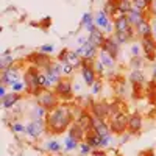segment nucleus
<instances>
[{
	"mask_svg": "<svg viewBox=\"0 0 156 156\" xmlns=\"http://www.w3.org/2000/svg\"><path fill=\"white\" fill-rule=\"evenodd\" d=\"M25 131L28 133V136H31L33 139H36L37 136H41V133L44 131V123L41 119H36L34 122L28 123L27 126H25Z\"/></svg>",
	"mask_w": 156,
	"mask_h": 156,
	"instance_id": "4468645a",
	"label": "nucleus"
},
{
	"mask_svg": "<svg viewBox=\"0 0 156 156\" xmlns=\"http://www.w3.org/2000/svg\"><path fill=\"white\" fill-rule=\"evenodd\" d=\"M119 42L115 41L114 37H106L105 42H103V45L100 47V50L106 51L108 55H111L114 59H117V55H119Z\"/></svg>",
	"mask_w": 156,
	"mask_h": 156,
	"instance_id": "9b49d317",
	"label": "nucleus"
},
{
	"mask_svg": "<svg viewBox=\"0 0 156 156\" xmlns=\"http://www.w3.org/2000/svg\"><path fill=\"white\" fill-rule=\"evenodd\" d=\"M76 147H78V140H75L73 137L67 136V137H66V150L70 151V150H75Z\"/></svg>",
	"mask_w": 156,
	"mask_h": 156,
	"instance_id": "473e14b6",
	"label": "nucleus"
},
{
	"mask_svg": "<svg viewBox=\"0 0 156 156\" xmlns=\"http://www.w3.org/2000/svg\"><path fill=\"white\" fill-rule=\"evenodd\" d=\"M11 86H12V92H17V94H20L22 90H27V86H25V83H22V81H16Z\"/></svg>",
	"mask_w": 156,
	"mask_h": 156,
	"instance_id": "72a5a7b5",
	"label": "nucleus"
},
{
	"mask_svg": "<svg viewBox=\"0 0 156 156\" xmlns=\"http://www.w3.org/2000/svg\"><path fill=\"white\" fill-rule=\"evenodd\" d=\"M131 66H133L136 70H140L139 67L142 66V58H140V56H134V58H133V62H131Z\"/></svg>",
	"mask_w": 156,
	"mask_h": 156,
	"instance_id": "4c0bfd02",
	"label": "nucleus"
},
{
	"mask_svg": "<svg viewBox=\"0 0 156 156\" xmlns=\"http://www.w3.org/2000/svg\"><path fill=\"white\" fill-rule=\"evenodd\" d=\"M81 75L83 80L87 86H94V83L97 81V70L94 69V64L90 59H83L81 61Z\"/></svg>",
	"mask_w": 156,
	"mask_h": 156,
	"instance_id": "20e7f679",
	"label": "nucleus"
},
{
	"mask_svg": "<svg viewBox=\"0 0 156 156\" xmlns=\"http://www.w3.org/2000/svg\"><path fill=\"white\" fill-rule=\"evenodd\" d=\"M37 98V105L44 106L47 111H51L53 108L58 106V95L55 90H50V89H41L36 95Z\"/></svg>",
	"mask_w": 156,
	"mask_h": 156,
	"instance_id": "f03ea898",
	"label": "nucleus"
},
{
	"mask_svg": "<svg viewBox=\"0 0 156 156\" xmlns=\"http://www.w3.org/2000/svg\"><path fill=\"white\" fill-rule=\"evenodd\" d=\"M76 123L80 125L84 131H89V129H92V126H94V115L89 114V112H81Z\"/></svg>",
	"mask_w": 156,
	"mask_h": 156,
	"instance_id": "a211bd4d",
	"label": "nucleus"
},
{
	"mask_svg": "<svg viewBox=\"0 0 156 156\" xmlns=\"http://www.w3.org/2000/svg\"><path fill=\"white\" fill-rule=\"evenodd\" d=\"M81 22H83V25H84V28L90 33L92 31L97 25H94V17H92V14L90 12H86V14H83V19H81Z\"/></svg>",
	"mask_w": 156,
	"mask_h": 156,
	"instance_id": "bb28decb",
	"label": "nucleus"
},
{
	"mask_svg": "<svg viewBox=\"0 0 156 156\" xmlns=\"http://www.w3.org/2000/svg\"><path fill=\"white\" fill-rule=\"evenodd\" d=\"M12 131H16V133H20V131H25V126H22L20 123H12Z\"/></svg>",
	"mask_w": 156,
	"mask_h": 156,
	"instance_id": "ea45409f",
	"label": "nucleus"
},
{
	"mask_svg": "<svg viewBox=\"0 0 156 156\" xmlns=\"http://www.w3.org/2000/svg\"><path fill=\"white\" fill-rule=\"evenodd\" d=\"M97 45H94L92 42L87 39V42L84 44V45H80L76 50H75V53L78 55V56H81L83 59H90V61H94V58H95V55H97Z\"/></svg>",
	"mask_w": 156,
	"mask_h": 156,
	"instance_id": "0eeeda50",
	"label": "nucleus"
},
{
	"mask_svg": "<svg viewBox=\"0 0 156 156\" xmlns=\"http://www.w3.org/2000/svg\"><path fill=\"white\" fill-rule=\"evenodd\" d=\"M81 61H83V58L78 56L75 51H67L66 59H64L62 62H67V64H70V66H73V67H81Z\"/></svg>",
	"mask_w": 156,
	"mask_h": 156,
	"instance_id": "393cba45",
	"label": "nucleus"
},
{
	"mask_svg": "<svg viewBox=\"0 0 156 156\" xmlns=\"http://www.w3.org/2000/svg\"><path fill=\"white\" fill-rule=\"evenodd\" d=\"M126 17H128L129 23H131L133 27H136V25L140 23L144 19H148V17L145 16V12H144V11H139V9H136V8L129 9V11L126 12Z\"/></svg>",
	"mask_w": 156,
	"mask_h": 156,
	"instance_id": "f3484780",
	"label": "nucleus"
},
{
	"mask_svg": "<svg viewBox=\"0 0 156 156\" xmlns=\"http://www.w3.org/2000/svg\"><path fill=\"white\" fill-rule=\"evenodd\" d=\"M72 123V111L66 105H58L51 111H48L45 117V126L51 134H61Z\"/></svg>",
	"mask_w": 156,
	"mask_h": 156,
	"instance_id": "f257e3e1",
	"label": "nucleus"
},
{
	"mask_svg": "<svg viewBox=\"0 0 156 156\" xmlns=\"http://www.w3.org/2000/svg\"><path fill=\"white\" fill-rule=\"evenodd\" d=\"M37 72H39L37 67L30 66L23 73V83H25V86H27V92L33 94V95H37V92L41 90L39 83H37Z\"/></svg>",
	"mask_w": 156,
	"mask_h": 156,
	"instance_id": "7ed1b4c3",
	"label": "nucleus"
},
{
	"mask_svg": "<svg viewBox=\"0 0 156 156\" xmlns=\"http://www.w3.org/2000/svg\"><path fill=\"white\" fill-rule=\"evenodd\" d=\"M129 9H133V0H119V16L126 14Z\"/></svg>",
	"mask_w": 156,
	"mask_h": 156,
	"instance_id": "cd10ccee",
	"label": "nucleus"
},
{
	"mask_svg": "<svg viewBox=\"0 0 156 156\" xmlns=\"http://www.w3.org/2000/svg\"><path fill=\"white\" fill-rule=\"evenodd\" d=\"M19 72L17 69L11 67V69H6V70H2V84H14L16 81H19Z\"/></svg>",
	"mask_w": 156,
	"mask_h": 156,
	"instance_id": "2eb2a0df",
	"label": "nucleus"
},
{
	"mask_svg": "<svg viewBox=\"0 0 156 156\" xmlns=\"http://www.w3.org/2000/svg\"><path fill=\"white\" fill-rule=\"evenodd\" d=\"M128 119L129 117L125 114V112H120V114H114L111 117V131H114L115 134H122L125 129H128Z\"/></svg>",
	"mask_w": 156,
	"mask_h": 156,
	"instance_id": "39448f33",
	"label": "nucleus"
},
{
	"mask_svg": "<svg viewBox=\"0 0 156 156\" xmlns=\"http://www.w3.org/2000/svg\"><path fill=\"white\" fill-rule=\"evenodd\" d=\"M100 62L103 64V66H105V67H108V69H112L114 67V58L111 56V55H108L106 53V51H103V50H100Z\"/></svg>",
	"mask_w": 156,
	"mask_h": 156,
	"instance_id": "a878e982",
	"label": "nucleus"
},
{
	"mask_svg": "<svg viewBox=\"0 0 156 156\" xmlns=\"http://www.w3.org/2000/svg\"><path fill=\"white\" fill-rule=\"evenodd\" d=\"M53 50H55V47L51 45V44H45V45H41V48H39V51H42V53H47V55L53 53Z\"/></svg>",
	"mask_w": 156,
	"mask_h": 156,
	"instance_id": "e433bc0d",
	"label": "nucleus"
},
{
	"mask_svg": "<svg viewBox=\"0 0 156 156\" xmlns=\"http://www.w3.org/2000/svg\"><path fill=\"white\" fill-rule=\"evenodd\" d=\"M136 34L140 37H145V36H153V27L151 23L148 22V19H144L140 23L136 25Z\"/></svg>",
	"mask_w": 156,
	"mask_h": 156,
	"instance_id": "dca6fc26",
	"label": "nucleus"
},
{
	"mask_svg": "<svg viewBox=\"0 0 156 156\" xmlns=\"http://www.w3.org/2000/svg\"><path fill=\"white\" fill-rule=\"evenodd\" d=\"M133 28V25L129 23L126 14H122V16H117L114 19V31L115 33H125V31H129Z\"/></svg>",
	"mask_w": 156,
	"mask_h": 156,
	"instance_id": "f8f14e48",
	"label": "nucleus"
},
{
	"mask_svg": "<svg viewBox=\"0 0 156 156\" xmlns=\"http://www.w3.org/2000/svg\"><path fill=\"white\" fill-rule=\"evenodd\" d=\"M92 115L97 117V119H101V120H105L108 115H111V108L106 105V103H94L92 105Z\"/></svg>",
	"mask_w": 156,
	"mask_h": 156,
	"instance_id": "ddd939ff",
	"label": "nucleus"
},
{
	"mask_svg": "<svg viewBox=\"0 0 156 156\" xmlns=\"http://www.w3.org/2000/svg\"><path fill=\"white\" fill-rule=\"evenodd\" d=\"M73 66H70V64H67V62H61V72H62V75H70L72 72H73Z\"/></svg>",
	"mask_w": 156,
	"mask_h": 156,
	"instance_id": "c9c22d12",
	"label": "nucleus"
},
{
	"mask_svg": "<svg viewBox=\"0 0 156 156\" xmlns=\"http://www.w3.org/2000/svg\"><path fill=\"white\" fill-rule=\"evenodd\" d=\"M69 136L80 142L81 139L86 137V131H84V129L78 125V123H75V125H70V128H69Z\"/></svg>",
	"mask_w": 156,
	"mask_h": 156,
	"instance_id": "5701e85b",
	"label": "nucleus"
},
{
	"mask_svg": "<svg viewBox=\"0 0 156 156\" xmlns=\"http://www.w3.org/2000/svg\"><path fill=\"white\" fill-rule=\"evenodd\" d=\"M148 2H150V3H151V2H153V0H148Z\"/></svg>",
	"mask_w": 156,
	"mask_h": 156,
	"instance_id": "49530a36",
	"label": "nucleus"
},
{
	"mask_svg": "<svg viewBox=\"0 0 156 156\" xmlns=\"http://www.w3.org/2000/svg\"><path fill=\"white\" fill-rule=\"evenodd\" d=\"M131 51H133V55H134V56H139V55H140V50H139V45H133Z\"/></svg>",
	"mask_w": 156,
	"mask_h": 156,
	"instance_id": "37998d69",
	"label": "nucleus"
},
{
	"mask_svg": "<svg viewBox=\"0 0 156 156\" xmlns=\"http://www.w3.org/2000/svg\"><path fill=\"white\" fill-rule=\"evenodd\" d=\"M86 144H89L92 148L95 147H101V136L95 131V129H89V131H86Z\"/></svg>",
	"mask_w": 156,
	"mask_h": 156,
	"instance_id": "412c9836",
	"label": "nucleus"
},
{
	"mask_svg": "<svg viewBox=\"0 0 156 156\" xmlns=\"http://www.w3.org/2000/svg\"><path fill=\"white\" fill-rule=\"evenodd\" d=\"M30 62H33V66L37 67V69H47L50 64H51V59L47 53H42V51H37V53H33L31 56H28Z\"/></svg>",
	"mask_w": 156,
	"mask_h": 156,
	"instance_id": "9d476101",
	"label": "nucleus"
},
{
	"mask_svg": "<svg viewBox=\"0 0 156 156\" xmlns=\"http://www.w3.org/2000/svg\"><path fill=\"white\" fill-rule=\"evenodd\" d=\"M81 154H87V153H90V150H92V147H90L89 144H81Z\"/></svg>",
	"mask_w": 156,
	"mask_h": 156,
	"instance_id": "58836bf2",
	"label": "nucleus"
},
{
	"mask_svg": "<svg viewBox=\"0 0 156 156\" xmlns=\"http://www.w3.org/2000/svg\"><path fill=\"white\" fill-rule=\"evenodd\" d=\"M95 25H97L98 28H101L103 31H106V33H109V31L114 30V23L109 20V16L105 12V9H101V11L97 12V16H95Z\"/></svg>",
	"mask_w": 156,
	"mask_h": 156,
	"instance_id": "1a4fd4ad",
	"label": "nucleus"
},
{
	"mask_svg": "<svg viewBox=\"0 0 156 156\" xmlns=\"http://www.w3.org/2000/svg\"><path fill=\"white\" fill-rule=\"evenodd\" d=\"M12 64H14V58L11 55H2V61H0V69L2 70H6V69H11Z\"/></svg>",
	"mask_w": 156,
	"mask_h": 156,
	"instance_id": "c756f323",
	"label": "nucleus"
},
{
	"mask_svg": "<svg viewBox=\"0 0 156 156\" xmlns=\"http://www.w3.org/2000/svg\"><path fill=\"white\" fill-rule=\"evenodd\" d=\"M142 129V117L139 114H133V115H129V119H128V131L129 133H139Z\"/></svg>",
	"mask_w": 156,
	"mask_h": 156,
	"instance_id": "6ab92c4d",
	"label": "nucleus"
},
{
	"mask_svg": "<svg viewBox=\"0 0 156 156\" xmlns=\"http://www.w3.org/2000/svg\"><path fill=\"white\" fill-rule=\"evenodd\" d=\"M95 131L103 137V136H108L109 134V126L105 123V120H101V119H97V117H94V126H92Z\"/></svg>",
	"mask_w": 156,
	"mask_h": 156,
	"instance_id": "4be33fe9",
	"label": "nucleus"
},
{
	"mask_svg": "<svg viewBox=\"0 0 156 156\" xmlns=\"http://www.w3.org/2000/svg\"><path fill=\"white\" fill-rule=\"evenodd\" d=\"M151 27H153V36H154V39H156V22L151 23Z\"/></svg>",
	"mask_w": 156,
	"mask_h": 156,
	"instance_id": "a18cd8bd",
	"label": "nucleus"
},
{
	"mask_svg": "<svg viewBox=\"0 0 156 156\" xmlns=\"http://www.w3.org/2000/svg\"><path fill=\"white\" fill-rule=\"evenodd\" d=\"M47 150H48V151H53V153L59 151V150H61L59 142H56V140H50L48 144H47Z\"/></svg>",
	"mask_w": 156,
	"mask_h": 156,
	"instance_id": "f704fd0d",
	"label": "nucleus"
},
{
	"mask_svg": "<svg viewBox=\"0 0 156 156\" xmlns=\"http://www.w3.org/2000/svg\"><path fill=\"white\" fill-rule=\"evenodd\" d=\"M72 90H73V86H72L70 80H66V78H61V80L55 84V92L61 98H70Z\"/></svg>",
	"mask_w": 156,
	"mask_h": 156,
	"instance_id": "6e6552de",
	"label": "nucleus"
},
{
	"mask_svg": "<svg viewBox=\"0 0 156 156\" xmlns=\"http://www.w3.org/2000/svg\"><path fill=\"white\" fill-rule=\"evenodd\" d=\"M89 34H90V36H89L87 39H89V41L92 42L94 45H97L98 48L103 45V42H105V39H106V36L103 34V30H101V28H98V27H95V28H94L92 31H90Z\"/></svg>",
	"mask_w": 156,
	"mask_h": 156,
	"instance_id": "aec40b11",
	"label": "nucleus"
},
{
	"mask_svg": "<svg viewBox=\"0 0 156 156\" xmlns=\"http://www.w3.org/2000/svg\"><path fill=\"white\" fill-rule=\"evenodd\" d=\"M5 95H6V89H5V86L2 84V86H0V98H5Z\"/></svg>",
	"mask_w": 156,
	"mask_h": 156,
	"instance_id": "c03bdc74",
	"label": "nucleus"
},
{
	"mask_svg": "<svg viewBox=\"0 0 156 156\" xmlns=\"http://www.w3.org/2000/svg\"><path fill=\"white\" fill-rule=\"evenodd\" d=\"M100 87H101L100 86V81H95L94 86H92V94H98L100 92Z\"/></svg>",
	"mask_w": 156,
	"mask_h": 156,
	"instance_id": "79ce46f5",
	"label": "nucleus"
},
{
	"mask_svg": "<svg viewBox=\"0 0 156 156\" xmlns=\"http://www.w3.org/2000/svg\"><path fill=\"white\" fill-rule=\"evenodd\" d=\"M19 100H20V95L17 92H11V94H6L5 95V98L2 100V105H3L5 109H9V108L14 106Z\"/></svg>",
	"mask_w": 156,
	"mask_h": 156,
	"instance_id": "b1692460",
	"label": "nucleus"
},
{
	"mask_svg": "<svg viewBox=\"0 0 156 156\" xmlns=\"http://www.w3.org/2000/svg\"><path fill=\"white\" fill-rule=\"evenodd\" d=\"M140 45H142V50L145 53V58L148 61H154V58H156V39H154V36L140 37Z\"/></svg>",
	"mask_w": 156,
	"mask_h": 156,
	"instance_id": "423d86ee",
	"label": "nucleus"
},
{
	"mask_svg": "<svg viewBox=\"0 0 156 156\" xmlns=\"http://www.w3.org/2000/svg\"><path fill=\"white\" fill-rule=\"evenodd\" d=\"M133 8L145 12L150 8V2H148V0H133Z\"/></svg>",
	"mask_w": 156,
	"mask_h": 156,
	"instance_id": "7c9ffc66",
	"label": "nucleus"
},
{
	"mask_svg": "<svg viewBox=\"0 0 156 156\" xmlns=\"http://www.w3.org/2000/svg\"><path fill=\"white\" fill-rule=\"evenodd\" d=\"M129 81H131L133 86H139L144 83V73H142L140 70H134L131 75H129Z\"/></svg>",
	"mask_w": 156,
	"mask_h": 156,
	"instance_id": "c85d7f7f",
	"label": "nucleus"
},
{
	"mask_svg": "<svg viewBox=\"0 0 156 156\" xmlns=\"http://www.w3.org/2000/svg\"><path fill=\"white\" fill-rule=\"evenodd\" d=\"M154 101H156V95H154Z\"/></svg>",
	"mask_w": 156,
	"mask_h": 156,
	"instance_id": "de8ad7c7",
	"label": "nucleus"
},
{
	"mask_svg": "<svg viewBox=\"0 0 156 156\" xmlns=\"http://www.w3.org/2000/svg\"><path fill=\"white\" fill-rule=\"evenodd\" d=\"M148 11H150V14H151V16H156V0H153V2L150 3Z\"/></svg>",
	"mask_w": 156,
	"mask_h": 156,
	"instance_id": "a19ab883",
	"label": "nucleus"
},
{
	"mask_svg": "<svg viewBox=\"0 0 156 156\" xmlns=\"http://www.w3.org/2000/svg\"><path fill=\"white\" fill-rule=\"evenodd\" d=\"M33 112H34V117L36 119H42V117H47V109L44 108V106H41V105H37L34 109H33Z\"/></svg>",
	"mask_w": 156,
	"mask_h": 156,
	"instance_id": "2f4dec72",
	"label": "nucleus"
}]
</instances>
